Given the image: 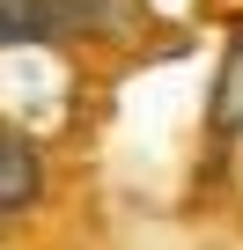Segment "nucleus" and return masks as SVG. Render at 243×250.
I'll list each match as a JSON object with an SVG mask.
<instances>
[{
  "label": "nucleus",
  "instance_id": "f257e3e1",
  "mask_svg": "<svg viewBox=\"0 0 243 250\" xmlns=\"http://www.w3.org/2000/svg\"><path fill=\"white\" fill-rule=\"evenodd\" d=\"M37 191H44V162H37V147L15 133V125H0V221H8V213H30Z\"/></svg>",
  "mask_w": 243,
  "mask_h": 250
}]
</instances>
